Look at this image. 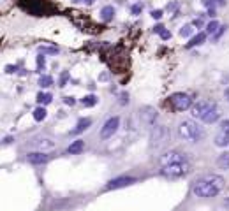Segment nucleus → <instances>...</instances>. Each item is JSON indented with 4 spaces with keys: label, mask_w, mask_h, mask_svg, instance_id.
<instances>
[{
    "label": "nucleus",
    "mask_w": 229,
    "mask_h": 211,
    "mask_svg": "<svg viewBox=\"0 0 229 211\" xmlns=\"http://www.w3.org/2000/svg\"><path fill=\"white\" fill-rule=\"evenodd\" d=\"M226 187V181L222 176L219 174H206V176H201L198 180L194 181L192 185V192L194 195L198 197H204V199H210V197H217Z\"/></svg>",
    "instance_id": "nucleus-1"
},
{
    "label": "nucleus",
    "mask_w": 229,
    "mask_h": 211,
    "mask_svg": "<svg viewBox=\"0 0 229 211\" xmlns=\"http://www.w3.org/2000/svg\"><path fill=\"white\" fill-rule=\"evenodd\" d=\"M178 135L183 141H189V143H199L206 135V132L194 120H183L178 127Z\"/></svg>",
    "instance_id": "nucleus-2"
},
{
    "label": "nucleus",
    "mask_w": 229,
    "mask_h": 211,
    "mask_svg": "<svg viewBox=\"0 0 229 211\" xmlns=\"http://www.w3.org/2000/svg\"><path fill=\"white\" fill-rule=\"evenodd\" d=\"M215 109H217V104L213 102V100L204 99V100H199V102L194 104L192 109H190V114H192V118L203 121L211 111H215Z\"/></svg>",
    "instance_id": "nucleus-3"
},
{
    "label": "nucleus",
    "mask_w": 229,
    "mask_h": 211,
    "mask_svg": "<svg viewBox=\"0 0 229 211\" xmlns=\"http://www.w3.org/2000/svg\"><path fill=\"white\" fill-rule=\"evenodd\" d=\"M190 171V162H182V164H173V166L161 167V174L166 178H182Z\"/></svg>",
    "instance_id": "nucleus-4"
},
{
    "label": "nucleus",
    "mask_w": 229,
    "mask_h": 211,
    "mask_svg": "<svg viewBox=\"0 0 229 211\" xmlns=\"http://www.w3.org/2000/svg\"><path fill=\"white\" fill-rule=\"evenodd\" d=\"M169 104L175 111H187L192 106V99H190V95L183 93V92H178V93H173L169 97Z\"/></svg>",
    "instance_id": "nucleus-5"
},
{
    "label": "nucleus",
    "mask_w": 229,
    "mask_h": 211,
    "mask_svg": "<svg viewBox=\"0 0 229 211\" xmlns=\"http://www.w3.org/2000/svg\"><path fill=\"white\" fill-rule=\"evenodd\" d=\"M182 162H187V157H185V153L176 151V150H169V151L162 153L161 158H159V164H161V167H164V166H173V164H182Z\"/></svg>",
    "instance_id": "nucleus-6"
},
{
    "label": "nucleus",
    "mask_w": 229,
    "mask_h": 211,
    "mask_svg": "<svg viewBox=\"0 0 229 211\" xmlns=\"http://www.w3.org/2000/svg\"><path fill=\"white\" fill-rule=\"evenodd\" d=\"M166 141H167V127L166 125H153L152 134H150V144H152V148H159Z\"/></svg>",
    "instance_id": "nucleus-7"
},
{
    "label": "nucleus",
    "mask_w": 229,
    "mask_h": 211,
    "mask_svg": "<svg viewBox=\"0 0 229 211\" xmlns=\"http://www.w3.org/2000/svg\"><path fill=\"white\" fill-rule=\"evenodd\" d=\"M118 127H120V118L111 116L109 120L104 121L102 129H101V137H102V139H109V137L118 130Z\"/></svg>",
    "instance_id": "nucleus-8"
},
{
    "label": "nucleus",
    "mask_w": 229,
    "mask_h": 211,
    "mask_svg": "<svg viewBox=\"0 0 229 211\" xmlns=\"http://www.w3.org/2000/svg\"><path fill=\"white\" fill-rule=\"evenodd\" d=\"M136 183V178H130V176H122V178H115L111 180L104 190H117V188H123V187H129V185Z\"/></svg>",
    "instance_id": "nucleus-9"
},
{
    "label": "nucleus",
    "mask_w": 229,
    "mask_h": 211,
    "mask_svg": "<svg viewBox=\"0 0 229 211\" xmlns=\"http://www.w3.org/2000/svg\"><path fill=\"white\" fill-rule=\"evenodd\" d=\"M139 116H141V121H143L144 125H153L155 120H157V116H159V113L153 108H141Z\"/></svg>",
    "instance_id": "nucleus-10"
},
{
    "label": "nucleus",
    "mask_w": 229,
    "mask_h": 211,
    "mask_svg": "<svg viewBox=\"0 0 229 211\" xmlns=\"http://www.w3.org/2000/svg\"><path fill=\"white\" fill-rule=\"evenodd\" d=\"M27 160L30 164H34V166H41V164H46V162L50 160V157L42 151H32L27 155Z\"/></svg>",
    "instance_id": "nucleus-11"
},
{
    "label": "nucleus",
    "mask_w": 229,
    "mask_h": 211,
    "mask_svg": "<svg viewBox=\"0 0 229 211\" xmlns=\"http://www.w3.org/2000/svg\"><path fill=\"white\" fill-rule=\"evenodd\" d=\"M30 144L35 146V148H39V150H50V148L55 146V143L51 139H42V137H41V139H34Z\"/></svg>",
    "instance_id": "nucleus-12"
},
{
    "label": "nucleus",
    "mask_w": 229,
    "mask_h": 211,
    "mask_svg": "<svg viewBox=\"0 0 229 211\" xmlns=\"http://www.w3.org/2000/svg\"><path fill=\"white\" fill-rule=\"evenodd\" d=\"M215 146H220V148H224V146H227L229 144V132H222L219 130V134L215 135Z\"/></svg>",
    "instance_id": "nucleus-13"
},
{
    "label": "nucleus",
    "mask_w": 229,
    "mask_h": 211,
    "mask_svg": "<svg viewBox=\"0 0 229 211\" xmlns=\"http://www.w3.org/2000/svg\"><path fill=\"white\" fill-rule=\"evenodd\" d=\"M90 125H92V120H90V118H83V120L78 121L76 129H74V130H72L71 134H74V135H76V134H81V132H85Z\"/></svg>",
    "instance_id": "nucleus-14"
},
{
    "label": "nucleus",
    "mask_w": 229,
    "mask_h": 211,
    "mask_svg": "<svg viewBox=\"0 0 229 211\" xmlns=\"http://www.w3.org/2000/svg\"><path fill=\"white\" fill-rule=\"evenodd\" d=\"M215 164H217V167H219V169H222V171H227V169H229V151L222 153V155H220V157L215 160Z\"/></svg>",
    "instance_id": "nucleus-15"
},
{
    "label": "nucleus",
    "mask_w": 229,
    "mask_h": 211,
    "mask_svg": "<svg viewBox=\"0 0 229 211\" xmlns=\"http://www.w3.org/2000/svg\"><path fill=\"white\" fill-rule=\"evenodd\" d=\"M204 40H206V34H204V32H201V34H198V35L190 37L189 44H187V48H194V46H199V44H203Z\"/></svg>",
    "instance_id": "nucleus-16"
},
{
    "label": "nucleus",
    "mask_w": 229,
    "mask_h": 211,
    "mask_svg": "<svg viewBox=\"0 0 229 211\" xmlns=\"http://www.w3.org/2000/svg\"><path fill=\"white\" fill-rule=\"evenodd\" d=\"M83 148H85V143L81 139H78V141H74V143L71 144L67 148V153H71V155H76V153H79V151H83Z\"/></svg>",
    "instance_id": "nucleus-17"
},
{
    "label": "nucleus",
    "mask_w": 229,
    "mask_h": 211,
    "mask_svg": "<svg viewBox=\"0 0 229 211\" xmlns=\"http://www.w3.org/2000/svg\"><path fill=\"white\" fill-rule=\"evenodd\" d=\"M101 14H102V19H104V21H111L113 16H115V9H113L111 5H106V7H102Z\"/></svg>",
    "instance_id": "nucleus-18"
},
{
    "label": "nucleus",
    "mask_w": 229,
    "mask_h": 211,
    "mask_svg": "<svg viewBox=\"0 0 229 211\" xmlns=\"http://www.w3.org/2000/svg\"><path fill=\"white\" fill-rule=\"evenodd\" d=\"M203 5L204 7H208V9H215V7H222V5H226V0H203Z\"/></svg>",
    "instance_id": "nucleus-19"
},
{
    "label": "nucleus",
    "mask_w": 229,
    "mask_h": 211,
    "mask_svg": "<svg viewBox=\"0 0 229 211\" xmlns=\"http://www.w3.org/2000/svg\"><path fill=\"white\" fill-rule=\"evenodd\" d=\"M219 118H220V111H219V108H217L215 111H211L210 114H208V116L203 120V123H215Z\"/></svg>",
    "instance_id": "nucleus-20"
},
{
    "label": "nucleus",
    "mask_w": 229,
    "mask_h": 211,
    "mask_svg": "<svg viewBox=\"0 0 229 211\" xmlns=\"http://www.w3.org/2000/svg\"><path fill=\"white\" fill-rule=\"evenodd\" d=\"M219 28H222L220 27V23L217 21V19H213V21H210L206 25V34H213V35H215L217 32H219Z\"/></svg>",
    "instance_id": "nucleus-21"
},
{
    "label": "nucleus",
    "mask_w": 229,
    "mask_h": 211,
    "mask_svg": "<svg viewBox=\"0 0 229 211\" xmlns=\"http://www.w3.org/2000/svg\"><path fill=\"white\" fill-rule=\"evenodd\" d=\"M51 85H53V77L51 76H41L39 77V86H42V88H50Z\"/></svg>",
    "instance_id": "nucleus-22"
},
{
    "label": "nucleus",
    "mask_w": 229,
    "mask_h": 211,
    "mask_svg": "<svg viewBox=\"0 0 229 211\" xmlns=\"http://www.w3.org/2000/svg\"><path fill=\"white\" fill-rule=\"evenodd\" d=\"M192 32H194V25H192V23H190V25H183L182 30H180V35H182V37H190V35H192Z\"/></svg>",
    "instance_id": "nucleus-23"
},
{
    "label": "nucleus",
    "mask_w": 229,
    "mask_h": 211,
    "mask_svg": "<svg viewBox=\"0 0 229 211\" xmlns=\"http://www.w3.org/2000/svg\"><path fill=\"white\" fill-rule=\"evenodd\" d=\"M46 118V109L44 108H37L35 111H34V120L35 121H42Z\"/></svg>",
    "instance_id": "nucleus-24"
},
{
    "label": "nucleus",
    "mask_w": 229,
    "mask_h": 211,
    "mask_svg": "<svg viewBox=\"0 0 229 211\" xmlns=\"http://www.w3.org/2000/svg\"><path fill=\"white\" fill-rule=\"evenodd\" d=\"M37 100H39L41 104H50L51 100H53V95L51 93H39L37 95Z\"/></svg>",
    "instance_id": "nucleus-25"
},
{
    "label": "nucleus",
    "mask_w": 229,
    "mask_h": 211,
    "mask_svg": "<svg viewBox=\"0 0 229 211\" xmlns=\"http://www.w3.org/2000/svg\"><path fill=\"white\" fill-rule=\"evenodd\" d=\"M81 104L83 106H94V104H97V97L95 95H86L85 99H81Z\"/></svg>",
    "instance_id": "nucleus-26"
},
{
    "label": "nucleus",
    "mask_w": 229,
    "mask_h": 211,
    "mask_svg": "<svg viewBox=\"0 0 229 211\" xmlns=\"http://www.w3.org/2000/svg\"><path fill=\"white\" fill-rule=\"evenodd\" d=\"M220 130L222 132H229V120H224L220 123Z\"/></svg>",
    "instance_id": "nucleus-27"
},
{
    "label": "nucleus",
    "mask_w": 229,
    "mask_h": 211,
    "mask_svg": "<svg viewBox=\"0 0 229 211\" xmlns=\"http://www.w3.org/2000/svg\"><path fill=\"white\" fill-rule=\"evenodd\" d=\"M130 13L134 14V16H138V14L141 13V5L138 4V5H134V7H132V9H130Z\"/></svg>",
    "instance_id": "nucleus-28"
},
{
    "label": "nucleus",
    "mask_w": 229,
    "mask_h": 211,
    "mask_svg": "<svg viewBox=\"0 0 229 211\" xmlns=\"http://www.w3.org/2000/svg\"><path fill=\"white\" fill-rule=\"evenodd\" d=\"M161 37H162V39H166V40H167V39H169V37H171V32L164 28V30L161 32Z\"/></svg>",
    "instance_id": "nucleus-29"
},
{
    "label": "nucleus",
    "mask_w": 229,
    "mask_h": 211,
    "mask_svg": "<svg viewBox=\"0 0 229 211\" xmlns=\"http://www.w3.org/2000/svg\"><path fill=\"white\" fill-rule=\"evenodd\" d=\"M162 14H164V13H162V11L155 9V11H153V13H152V16H153V18H155V19H161V18H162Z\"/></svg>",
    "instance_id": "nucleus-30"
},
{
    "label": "nucleus",
    "mask_w": 229,
    "mask_h": 211,
    "mask_svg": "<svg viewBox=\"0 0 229 211\" xmlns=\"http://www.w3.org/2000/svg\"><path fill=\"white\" fill-rule=\"evenodd\" d=\"M67 79H69V72H63L62 77H60V83H62V86L65 85V81H67Z\"/></svg>",
    "instance_id": "nucleus-31"
},
{
    "label": "nucleus",
    "mask_w": 229,
    "mask_h": 211,
    "mask_svg": "<svg viewBox=\"0 0 229 211\" xmlns=\"http://www.w3.org/2000/svg\"><path fill=\"white\" fill-rule=\"evenodd\" d=\"M162 30H164V25H155L153 27V32H157V34H161Z\"/></svg>",
    "instance_id": "nucleus-32"
},
{
    "label": "nucleus",
    "mask_w": 229,
    "mask_h": 211,
    "mask_svg": "<svg viewBox=\"0 0 229 211\" xmlns=\"http://www.w3.org/2000/svg\"><path fill=\"white\" fill-rule=\"evenodd\" d=\"M65 102H67L69 106H72V104H74V99H72V97H65Z\"/></svg>",
    "instance_id": "nucleus-33"
},
{
    "label": "nucleus",
    "mask_w": 229,
    "mask_h": 211,
    "mask_svg": "<svg viewBox=\"0 0 229 211\" xmlns=\"http://www.w3.org/2000/svg\"><path fill=\"white\" fill-rule=\"evenodd\" d=\"M208 16H211V18H215V9H208Z\"/></svg>",
    "instance_id": "nucleus-34"
},
{
    "label": "nucleus",
    "mask_w": 229,
    "mask_h": 211,
    "mask_svg": "<svg viewBox=\"0 0 229 211\" xmlns=\"http://www.w3.org/2000/svg\"><path fill=\"white\" fill-rule=\"evenodd\" d=\"M5 72H14V67H13V65H9V67H5Z\"/></svg>",
    "instance_id": "nucleus-35"
},
{
    "label": "nucleus",
    "mask_w": 229,
    "mask_h": 211,
    "mask_svg": "<svg viewBox=\"0 0 229 211\" xmlns=\"http://www.w3.org/2000/svg\"><path fill=\"white\" fill-rule=\"evenodd\" d=\"M94 2H95V0H85V4H88V5H90V4H94Z\"/></svg>",
    "instance_id": "nucleus-36"
},
{
    "label": "nucleus",
    "mask_w": 229,
    "mask_h": 211,
    "mask_svg": "<svg viewBox=\"0 0 229 211\" xmlns=\"http://www.w3.org/2000/svg\"><path fill=\"white\" fill-rule=\"evenodd\" d=\"M226 97H227V100H229V88L226 90Z\"/></svg>",
    "instance_id": "nucleus-37"
},
{
    "label": "nucleus",
    "mask_w": 229,
    "mask_h": 211,
    "mask_svg": "<svg viewBox=\"0 0 229 211\" xmlns=\"http://www.w3.org/2000/svg\"><path fill=\"white\" fill-rule=\"evenodd\" d=\"M226 204H227V206H229V201H226Z\"/></svg>",
    "instance_id": "nucleus-38"
},
{
    "label": "nucleus",
    "mask_w": 229,
    "mask_h": 211,
    "mask_svg": "<svg viewBox=\"0 0 229 211\" xmlns=\"http://www.w3.org/2000/svg\"><path fill=\"white\" fill-rule=\"evenodd\" d=\"M74 2H79V0H74Z\"/></svg>",
    "instance_id": "nucleus-39"
}]
</instances>
